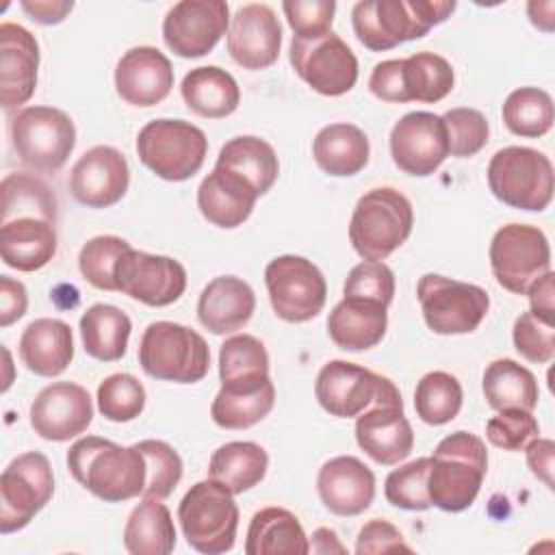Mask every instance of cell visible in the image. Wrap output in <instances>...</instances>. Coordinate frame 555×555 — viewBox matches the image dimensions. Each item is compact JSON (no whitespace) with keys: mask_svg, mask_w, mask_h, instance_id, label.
<instances>
[{"mask_svg":"<svg viewBox=\"0 0 555 555\" xmlns=\"http://www.w3.org/2000/svg\"><path fill=\"white\" fill-rule=\"evenodd\" d=\"M416 295L427 327L442 336L475 332L490 308V297L481 286L438 273H425Z\"/></svg>","mask_w":555,"mask_h":555,"instance_id":"obj_10","label":"cell"},{"mask_svg":"<svg viewBox=\"0 0 555 555\" xmlns=\"http://www.w3.org/2000/svg\"><path fill=\"white\" fill-rule=\"evenodd\" d=\"M11 141L26 167L50 173L74 152L76 126L61 108L26 106L11 119Z\"/></svg>","mask_w":555,"mask_h":555,"instance_id":"obj_9","label":"cell"},{"mask_svg":"<svg viewBox=\"0 0 555 555\" xmlns=\"http://www.w3.org/2000/svg\"><path fill=\"white\" fill-rule=\"evenodd\" d=\"M490 267L499 286L514 295H527V288L551 271V245L546 234L527 223H507L490 241Z\"/></svg>","mask_w":555,"mask_h":555,"instance_id":"obj_12","label":"cell"},{"mask_svg":"<svg viewBox=\"0 0 555 555\" xmlns=\"http://www.w3.org/2000/svg\"><path fill=\"white\" fill-rule=\"evenodd\" d=\"M503 121L509 132L527 139L544 137L555 121L553 98L538 87H518L503 102Z\"/></svg>","mask_w":555,"mask_h":555,"instance_id":"obj_41","label":"cell"},{"mask_svg":"<svg viewBox=\"0 0 555 555\" xmlns=\"http://www.w3.org/2000/svg\"><path fill=\"white\" fill-rule=\"evenodd\" d=\"M180 93L189 111L206 119L232 115L241 104V89L234 76L217 65L191 69L180 85Z\"/></svg>","mask_w":555,"mask_h":555,"instance_id":"obj_32","label":"cell"},{"mask_svg":"<svg viewBox=\"0 0 555 555\" xmlns=\"http://www.w3.org/2000/svg\"><path fill=\"white\" fill-rule=\"evenodd\" d=\"M455 7V0H360L351 11V26L364 48L384 52L425 37Z\"/></svg>","mask_w":555,"mask_h":555,"instance_id":"obj_2","label":"cell"},{"mask_svg":"<svg viewBox=\"0 0 555 555\" xmlns=\"http://www.w3.org/2000/svg\"><path fill=\"white\" fill-rule=\"evenodd\" d=\"M308 544H310L308 553H321V555H327V553H340V555H345V553H347V546L340 544L336 531L330 529V527H319V529H314L312 540L308 538Z\"/></svg>","mask_w":555,"mask_h":555,"instance_id":"obj_60","label":"cell"},{"mask_svg":"<svg viewBox=\"0 0 555 555\" xmlns=\"http://www.w3.org/2000/svg\"><path fill=\"white\" fill-rule=\"evenodd\" d=\"M56 223L39 217H15L0 225V254L7 267L30 273L56 254Z\"/></svg>","mask_w":555,"mask_h":555,"instance_id":"obj_28","label":"cell"},{"mask_svg":"<svg viewBox=\"0 0 555 555\" xmlns=\"http://www.w3.org/2000/svg\"><path fill=\"white\" fill-rule=\"evenodd\" d=\"M145 408V388L130 373H113L98 386V410L113 423L134 421Z\"/></svg>","mask_w":555,"mask_h":555,"instance_id":"obj_46","label":"cell"},{"mask_svg":"<svg viewBox=\"0 0 555 555\" xmlns=\"http://www.w3.org/2000/svg\"><path fill=\"white\" fill-rule=\"evenodd\" d=\"M369 89L382 102H392V104L405 102L403 87H401V59H388L377 63L371 72Z\"/></svg>","mask_w":555,"mask_h":555,"instance_id":"obj_55","label":"cell"},{"mask_svg":"<svg viewBox=\"0 0 555 555\" xmlns=\"http://www.w3.org/2000/svg\"><path fill=\"white\" fill-rule=\"evenodd\" d=\"M130 184L126 156L111 145L87 150L69 173V191L87 208H108L117 204Z\"/></svg>","mask_w":555,"mask_h":555,"instance_id":"obj_19","label":"cell"},{"mask_svg":"<svg viewBox=\"0 0 555 555\" xmlns=\"http://www.w3.org/2000/svg\"><path fill=\"white\" fill-rule=\"evenodd\" d=\"M427 470H429V457H418L390 470L384 483L386 501L408 512L429 509L431 501L427 494Z\"/></svg>","mask_w":555,"mask_h":555,"instance_id":"obj_48","label":"cell"},{"mask_svg":"<svg viewBox=\"0 0 555 555\" xmlns=\"http://www.w3.org/2000/svg\"><path fill=\"white\" fill-rule=\"evenodd\" d=\"M115 282L117 291L126 293L128 297L152 308H163L184 295L186 269L169 256L147 254L130 247L117 260Z\"/></svg>","mask_w":555,"mask_h":555,"instance_id":"obj_17","label":"cell"},{"mask_svg":"<svg viewBox=\"0 0 555 555\" xmlns=\"http://www.w3.org/2000/svg\"><path fill=\"white\" fill-rule=\"evenodd\" d=\"M321 503L336 516H358L371 507L375 499L373 470L353 455H336L327 460L317 475Z\"/></svg>","mask_w":555,"mask_h":555,"instance_id":"obj_25","label":"cell"},{"mask_svg":"<svg viewBox=\"0 0 555 555\" xmlns=\"http://www.w3.org/2000/svg\"><path fill=\"white\" fill-rule=\"evenodd\" d=\"M137 154L158 178L182 182L202 169L208 154V139L191 121L163 117L139 130Z\"/></svg>","mask_w":555,"mask_h":555,"instance_id":"obj_8","label":"cell"},{"mask_svg":"<svg viewBox=\"0 0 555 555\" xmlns=\"http://www.w3.org/2000/svg\"><path fill=\"white\" fill-rule=\"evenodd\" d=\"M555 275L553 271H546L544 275H540L529 288H527V297H529V312L546 323H553V299H555Z\"/></svg>","mask_w":555,"mask_h":555,"instance_id":"obj_58","label":"cell"},{"mask_svg":"<svg viewBox=\"0 0 555 555\" xmlns=\"http://www.w3.org/2000/svg\"><path fill=\"white\" fill-rule=\"evenodd\" d=\"M130 330V317L111 304H93L80 317L82 347L100 362H117L124 358Z\"/></svg>","mask_w":555,"mask_h":555,"instance_id":"obj_36","label":"cell"},{"mask_svg":"<svg viewBox=\"0 0 555 555\" xmlns=\"http://www.w3.org/2000/svg\"><path fill=\"white\" fill-rule=\"evenodd\" d=\"M180 529L191 548L206 555L232 551L238 529L234 494L215 479L193 483L178 505Z\"/></svg>","mask_w":555,"mask_h":555,"instance_id":"obj_7","label":"cell"},{"mask_svg":"<svg viewBox=\"0 0 555 555\" xmlns=\"http://www.w3.org/2000/svg\"><path fill=\"white\" fill-rule=\"evenodd\" d=\"M390 156L410 176H431L449 156L442 117L429 111L405 113L390 130Z\"/></svg>","mask_w":555,"mask_h":555,"instance_id":"obj_18","label":"cell"},{"mask_svg":"<svg viewBox=\"0 0 555 555\" xmlns=\"http://www.w3.org/2000/svg\"><path fill=\"white\" fill-rule=\"evenodd\" d=\"M308 535L299 518L286 507H262L251 516L245 553L247 555H306Z\"/></svg>","mask_w":555,"mask_h":555,"instance_id":"obj_34","label":"cell"},{"mask_svg":"<svg viewBox=\"0 0 555 555\" xmlns=\"http://www.w3.org/2000/svg\"><path fill=\"white\" fill-rule=\"evenodd\" d=\"M2 221L15 217H39L56 223V197L50 186L33 176L13 171L2 180Z\"/></svg>","mask_w":555,"mask_h":555,"instance_id":"obj_42","label":"cell"},{"mask_svg":"<svg viewBox=\"0 0 555 555\" xmlns=\"http://www.w3.org/2000/svg\"><path fill=\"white\" fill-rule=\"evenodd\" d=\"M124 546L132 555H167L176 546V527L160 499H143L128 516Z\"/></svg>","mask_w":555,"mask_h":555,"instance_id":"obj_38","label":"cell"},{"mask_svg":"<svg viewBox=\"0 0 555 555\" xmlns=\"http://www.w3.org/2000/svg\"><path fill=\"white\" fill-rule=\"evenodd\" d=\"M128 249H130V243L119 236H113V234L93 236L82 245L78 254V269L91 286L100 291H117L115 267H117V260Z\"/></svg>","mask_w":555,"mask_h":555,"instance_id":"obj_45","label":"cell"},{"mask_svg":"<svg viewBox=\"0 0 555 555\" xmlns=\"http://www.w3.org/2000/svg\"><path fill=\"white\" fill-rule=\"evenodd\" d=\"M20 358L39 377L61 375L74 358L72 327L61 319H35L20 336Z\"/></svg>","mask_w":555,"mask_h":555,"instance_id":"obj_30","label":"cell"},{"mask_svg":"<svg viewBox=\"0 0 555 555\" xmlns=\"http://www.w3.org/2000/svg\"><path fill=\"white\" fill-rule=\"evenodd\" d=\"M93 418V403L80 384L54 382L46 386L30 405V427L37 436L65 442L82 434Z\"/></svg>","mask_w":555,"mask_h":555,"instance_id":"obj_20","label":"cell"},{"mask_svg":"<svg viewBox=\"0 0 555 555\" xmlns=\"http://www.w3.org/2000/svg\"><path fill=\"white\" fill-rule=\"evenodd\" d=\"M269 468V455L258 442L234 440L221 444L208 462V477L232 494H243L258 486Z\"/></svg>","mask_w":555,"mask_h":555,"instance_id":"obj_35","label":"cell"},{"mask_svg":"<svg viewBox=\"0 0 555 555\" xmlns=\"http://www.w3.org/2000/svg\"><path fill=\"white\" fill-rule=\"evenodd\" d=\"M516 351L535 364H546L555 356V325L533 317L529 310L520 312L512 330Z\"/></svg>","mask_w":555,"mask_h":555,"instance_id":"obj_52","label":"cell"},{"mask_svg":"<svg viewBox=\"0 0 555 555\" xmlns=\"http://www.w3.org/2000/svg\"><path fill=\"white\" fill-rule=\"evenodd\" d=\"M147 464V481L143 499H167L182 479V460L178 451L165 440H141L137 442Z\"/></svg>","mask_w":555,"mask_h":555,"instance_id":"obj_47","label":"cell"},{"mask_svg":"<svg viewBox=\"0 0 555 555\" xmlns=\"http://www.w3.org/2000/svg\"><path fill=\"white\" fill-rule=\"evenodd\" d=\"M260 195L238 173L217 167L197 186V208L206 221L232 230L243 225Z\"/></svg>","mask_w":555,"mask_h":555,"instance_id":"obj_26","label":"cell"},{"mask_svg":"<svg viewBox=\"0 0 555 555\" xmlns=\"http://www.w3.org/2000/svg\"><path fill=\"white\" fill-rule=\"evenodd\" d=\"M414 208L392 186L366 191L351 215L349 241L362 260H386L412 234Z\"/></svg>","mask_w":555,"mask_h":555,"instance_id":"obj_4","label":"cell"},{"mask_svg":"<svg viewBox=\"0 0 555 555\" xmlns=\"http://www.w3.org/2000/svg\"><path fill=\"white\" fill-rule=\"evenodd\" d=\"M173 87L171 61L154 46L130 48L115 67L117 95L132 106H156Z\"/></svg>","mask_w":555,"mask_h":555,"instance_id":"obj_23","label":"cell"},{"mask_svg":"<svg viewBox=\"0 0 555 555\" xmlns=\"http://www.w3.org/2000/svg\"><path fill=\"white\" fill-rule=\"evenodd\" d=\"M481 388L488 405L496 412L507 408L533 412L540 399L535 375L512 358L492 360L483 371Z\"/></svg>","mask_w":555,"mask_h":555,"instance_id":"obj_37","label":"cell"},{"mask_svg":"<svg viewBox=\"0 0 555 555\" xmlns=\"http://www.w3.org/2000/svg\"><path fill=\"white\" fill-rule=\"evenodd\" d=\"M405 551L412 553V546L405 544L403 533L388 520L373 518L369 520L356 540V553L358 555H375V553H397Z\"/></svg>","mask_w":555,"mask_h":555,"instance_id":"obj_54","label":"cell"},{"mask_svg":"<svg viewBox=\"0 0 555 555\" xmlns=\"http://www.w3.org/2000/svg\"><path fill=\"white\" fill-rule=\"evenodd\" d=\"M217 167L245 178L258 195H264L278 180L280 163L275 150L260 137L243 134L230 139L217 156Z\"/></svg>","mask_w":555,"mask_h":555,"instance_id":"obj_39","label":"cell"},{"mask_svg":"<svg viewBox=\"0 0 555 555\" xmlns=\"http://www.w3.org/2000/svg\"><path fill=\"white\" fill-rule=\"evenodd\" d=\"M343 295L349 299L375 301L388 308L395 297V273L384 262L362 260L347 273Z\"/></svg>","mask_w":555,"mask_h":555,"instance_id":"obj_50","label":"cell"},{"mask_svg":"<svg viewBox=\"0 0 555 555\" xmlns=\"http://www.w3.org/2000/svg\"><path fill=\"white\" fill-rule=\"evenodd\" d=\"M22 9L28 13L30 20L52 26L63 22L69 15V11L74 9V2L72 0H24Z\"/></svg>","mask_w":555,"mask_h":555,"instance_id":"obj_59","label":"cell"},{"mask_svg":"<svg viewBox=\"0 0 555 555\" xmlns=\"http://www.w3.org/2000/svg\"><path fill=\"white\" fill-rule=\"evenodd\" d=\"M282 11L295 37L314 39L332 30L336 2L334 0H284Z\"/></svg>","mask_w":555,"mask_h":555,"instance_id":"obj_53","label":"cell"},{"mask_svg":"<svg viewBox=\"0 0 555 555\" xmlns=\"http://www.w3.org/2000/svg\"><path fill=\"white\" fill-rule=\"evenodd\" d=\"M455 82L451 63L436 52H416L401 59V87L405 102L434 104L444 100Z\"/></svg>","mask_w":555,"mask_h":555,"instance_id":"obj_40","label":"cell"},{"mask_svg":"<svg viewBox=\"0 0 555 555\" xmlns=\"http://www.w3.org/2000/svg\"><path fill=\"white\" fill-rule=\"evenodd\" d=\"M54 494L50 460L28 451L9 462L0 475V533L24 529Z\"/></svg>","mask_w":555,"mask_h":555,"instance_id":"obj_14","label":"cell"},{"mask_svg":"<svg viewBox=\"0 0 555 555\" xmlns=\"http://www.w3.org/2000/svg\"><path fill=\"white\" fill-rule=\"evenodd\" d=\"M275 405V386L271 377L221 382L210 405L212 421L223 429H247L260 423Z\"/></svg>","mask_w":555,"mask_h":555,"instance_id":"obj_29","label":"cell"},{"mask_svg":"<svg viewBox=\"0 0 555 555\" xmlns=\"http://www.w3.org/2000/svg\"><path fill=\"white\" fill-rule=\"evenodd\" d=\"M282 48V24L267 4H243L228 28V52L245 69L271 67Z\"/></svg>","mask_w":555,"mask_h":555,"instance_id":"obj_21","label":"cell"},{"mask_svg":"<svg viewBox=\"0 0 555 555\" xmlns=\"http://www.w3.org/2000/svg\"><path fill=\"white\" fill-rule=\"evenodd\" d=\"M288 56L295 74L321 95H345L358 82V59L334 30L314 39L293 37Z\"/></svg>","mask_w":555,"mask_h":555,"instance_id":"obj_15","label":"cell"},{"mask_svg":"<svg viewBox=\"0 0 555 555\" xmlns=\"http://www.w3.org/2000/svg\"><path fill=\"white\" fill-rule=\"evenodd\" d=\"M527 11L533 26H538L544 33L553 30V11H555L553 2H529Z\"/></svg>","mask_w":555,"mask_h":555,"instance_id":"obj_61","label":"cell"},{"mask_svg":"<svg viewBox=\"0 0 555 555\" xmlns=\"http://www.w3.org/2000/svg\"><path fill=\"white\" fill-rule=\"evenodd\" d=\"M527 466L531 473L544 481L548 490H553V457H555V442L551 438H533L525 444Z\"/></svg>","mask_w":555,"mask_h":555,"instance_id":"obj_57","label":"cell"},{"mask_svg":"<svg viewBox=\"0 0 555 555\" xmlns=\"http://www.w3.org/2000/svg\"><path fill=\"white\" fill-rule=\"evenodd\" d=\"M447 139H449V154L457 158H470L481 152L490 137L488 119L481 111L460 106L451 108L442 115Z\"/></svg>","mask_w":555,"mask_h":555,"instance_id":"obj_49","label":"cell"},{"mask_svg":"<svg viewBox=\"0 0 555 555\" xmlns=\"http://www.w3.org/2000/svg\"><path fill=\"white\" fill-rule=\"evenodd\" d=\"M256 310L251 286L236 275L210 280L197 299V319L212 334H232L247 325Z\"/></svg>","mask_w":555,"mask_h":555,"instance_id":"obj_27","label":"cell"},{"mask_svg":"<svg viewBox=\"0 0 555 555\" xmlns=\"http://www.w3.org/2000/svg\"><path fill=\"white\" fill-rule=\"evenodd\" d=\"M356 442L377 464L403 462L414 449V431L403 414V399L377 401L358 414Z\"/></svg>","mask_w":555,"mask_h":555,"instance_id":"obj_22","label":"cell"},{"mask_svg":"<svg viewBox=\"0 0 555 555\" xmlns=\"http://www.w3.org/2000/svg\"><path fill=\"white\" fill-rule=\"evenodd\" d=\"M230 28V7L223 0H182L163 20L167 48L182 59L208 54Z\"/></svg>","mask_w":555,"mask_h":555,"instance_id":"obj_16","label":"cell"},{"mask_svg":"<svg viewBox=\"0 0 555 555\" xmlns=\"http://www.w3.org/2000/svg\"><path fill=\"white\" fill-rule=\"evenodd\" d=\"M464 392L455 375L447 371H431L423 375L414 390L416 416L427 425H444L462 410Z\"/></svg>","mask_w":555,"mask_h":555,"instance_id":"obj_43","label":"cell"},{"mask_svg":"<svg viewBox=\"0 0 555 555\" xmlns=\"http://www.w3.org/2000/svg\"><path fill=\"white\" fill-rule=\"evenodd\" d=\"M28 295L20 280L0 275V327H9L26 314Z\"/></svg>","mask_w":555,"mask_h":555,"instance_id":"obj_56","label":"cell"},{"mask_svg":"<svg viewBox=\"0 0 555 555\" xmlns=\"http://www.w3.org/2000/svg\"><path fill=\"white\" fill-rule=\"evenodd\" d=\"M264 284L273 312L286 323L314 319L327 299V282L321 269L295 254L273 258L264 269Z\"/></svg>","mask_w":555,"mask_h":555,"instance_id":"obj_11","label":"cell"},{"mask_svg":"<svg viewBox=\"0 0 555 555\" xmlns=\"http://www.w3.org/2000/svg\"><path fill=\"white\" fill-rule=\"evenodd\" d=\"M538 434L540 425L535 416L529 410L520 408L499 410V414L492 416L486 425V438L490 440V444L503 451H520Z\"/></svg>","mask_w":555,"mask_h":555,"instance_id":"obj_51","label":"cell"},{"mask_svg":"<svg viewBox=\"0 0 555 555\" xmlns=\"http://www.w3.org/2000/svg\"><path fill=\"white\" fill-rule=\"evenodd\" d=\"M388 308L366 299L343 297L327 317V334L345 351H364L382 343L388 327Z\"/></svg>","mask_w":555,"mask_h":555,"instance_id":"obj_31","label":"cell"},{"mask_svg":"<svg viewBox=\"0 0 555 555\" xmlns=\"http://www.w3.org/2000/svg\"><path fill=\"white\" fill-rule=\"evenodd\" d=\"M39 43L15 22L0 24V104L11 111L26 104L37 87Z\"/></svg>","mask_w":555,"mask_h":555,"instance_id":"obj_24","label":"cell"},{"mask_svg":"<svg viewBox=\"0 0 555 555\" xmlns=\"http://www.w3.org/2000/svg\"><path fill=\"white\" fill-rule=\"evenodd\" d=\"M139 364L154 379L195 384L208 373L210 349L195 330L173 321H154L141 336Z\"/></svg>","mask_w":555,"mask_h":555,"instance_id":"obj_5","label":"cell"},{"mask_svg":"<svg viewBox=\"0 0 555 555\" xmlns=\"http://www.w3.org/2000/svg\"><path fill=\"white\" fill-rule=\"evenodd\" d=\"M72 477L93 496L121 503L141 496L147 481V464L137 444L121 447L100 436H85L67 451Z\"/></svg>","mask_w":555,"mask_h":555,"instance_id":"obj_1","label":"cell"},{"mask_svg":"<svg viewBox=\"0 0 555 555\" xmlns=\"http://www.w3.org/2000/svg\"><path fill=\"white\" fill-rule=\"evenodd\" d=\"M371 145L362 128L353 124H330L312 141L314 163L330 176L347 178L360 173L369 163Z\"/></svg>","mask_w":555,"mask_h":555,"instance_id":"obj_33","label":"cell"},{"mask_svg":"<svg viewBox=\"0 0 555 555\" xmlns=\"http://www.w3.org/2000/svg\"><path fill=\"white\" fill-rule=\"evenodd\" d=\"M486 173L492 195L505 206L540 212L553 199V163L533 147L509 145L499 150L490 158Z\"/></svg>","mask_w":555,"mask_h":555,"instance_id":"obj_6","label":"cell"},{"mask_svg":"<svg viewBox=\"0 0 555 555\" xmlns=\"http://www.w3.org/2000/svg\"><path fill=\"white\" fill-rule=\"evenodd\" d=\"M488 470V451L479 436L453 431L444 436L429 457L427 494L442 512H464L481 490Z\"/></svg>","mask_w":555,"mask_h":555,"instance_id":"obj_3","label":"cell"},{"mask_svg":"<svg viewBox=\"0 0 555 555\" xmlns=\"http://www.w3.org/2000/svg\"><path fill=\"white\" fill-rule=\"evenodd\" d=\"M269 375V353L251 334H234L219 349L221 382H241Z\"/></svg>","mask_w":555,"mask_h":555,"instance_id":"obj_44","label":"cell"},{"mask_svg":"<svg viewBox=\"0 0 555 555\" xmlns=\"http://www.w3.org/2000/svg\"><path fill=\"white\" fill-rule=\"evenodd\" d=\"M314 397L319 405L338 418H353L377 401H399L397 386L356 362L330 360L317 375Z\"/></svg>","mask_w":555,"mask_h":555,"instance_id":"obj_13","label":"cell"}]
</instances>
